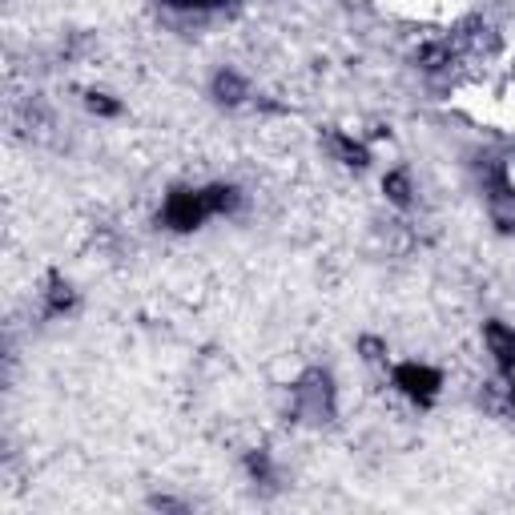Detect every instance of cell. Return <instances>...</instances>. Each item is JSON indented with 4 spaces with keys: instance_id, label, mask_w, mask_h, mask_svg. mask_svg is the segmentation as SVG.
<instances>
[{
    "instance_id": "cell-1",
    "label": "cell",
    "mask_w": 515,
    "mask_h": 515,
    "mask_svg": "<svg viewBox=\"0 0 515 515\" xmlns=\"http://www.w3.org/2000/svg\"><path fill=\"white\" fill-rule=\"evenodd\" d=\"M238 202V194L230 186H210V190H178V194H169L161 218L169 230H194L202 226L210 214H222Z\"/></svg>"
},
{
    "instance_id": "cell-2",
    "label": "cell",
    "mask_w": 515,
    "mask_h": 515,
    "mask_svg": "<svg viewBox=\"0 0 515 515\" xmlns=\"http://www.w3.org/2000/svg\"><path fill=\"white\" fill-rule=\"evenodd\" d=\"M395 383H399V387H403L411 399H419V403L435 399V391H439V375H435L431 367H419V363L399 367V371H395Z\"/></svg>"
},
{
    "instance_id": "cell-3",
    "label": "cell",
    "mask_w": 515,
    "mask_h": 515,
    "mask_svg": "<svg viewBox=\"0 0 515 515\" xmlns=\"http://www.w3.org/2000/svg\"><path fill=\"white\" fill-rule=\"evenodd\" d=\"M483 338H487L495 363H499L503 371H515V330L503 326V322H487V326H483Z\"/></svg>"
},
{
    "instance_id": "cell-4",
    "label": "cell",
    "mask_w": 515,
    "mask_h": 515,
    "mask_svg": "<svg viewBox=\"0 0 515 515\" xmlns=\"http://www.w3.org/2000/svg\"><path fill=\"white\" fill-rule=\"evenodd\" d=\"M214 93H218V101H242L246 97V81L238 77V73H218V81H214Z\"/></svg>"
},
{
    "instance_id": "cell-5",
    "label": "cell",
    "mask_w": 515,
    "mask_h": 515,
    "mask_svg": "<svg viewBox=\"0 0 515 515\" xmlns=\"http://www.w3.org/2000/svg\"><path fill=\"white\" fill-rule=\"evenodd\" d=\"M387 190H391V198L403 206V202H411V182H407V174H391L387 178Z\"/></svg>"
},
{
    "instance_id": "cell-6",
    "label": "cell",
    "mask_w": 515,
    "mask_h": 515,
    "mask_svg": "<svg viewBox=\"0 0 515 515\" xmlns=\"http://www.w3.org/2000/svg\"><path fill=\"white\" fill-rule=\"evenodd\" d=\"M161 5H169V9H218L226 0H161Z\"/></svg>"
}]
</instances>
